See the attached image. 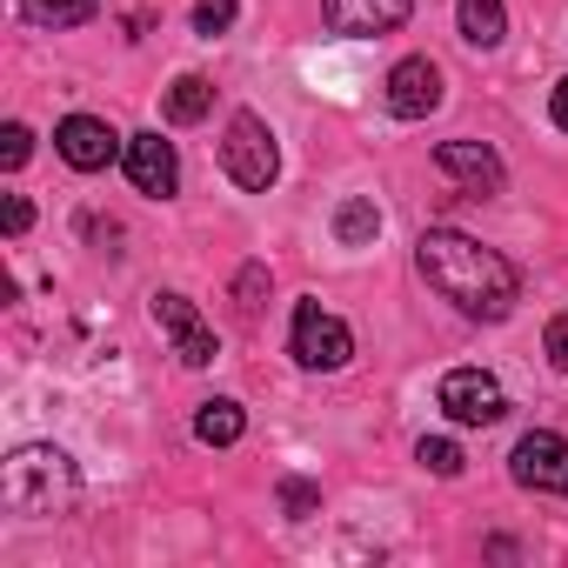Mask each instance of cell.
<instances>
[{
    "instance_id": "3",
    "label": "cell",
    "mask_w": 568,
    "mask_h": 568,
    "mask_svg": "<svg viewBox=\"0 0 568 568\" xmlns=\"http://www.w3.org/2000/svg\"><path fill=\"white\" fill-rule=\"evenodd\" d=\"M221 168H227V181L247 187V194H267V187H274L281 154H274V134H267L261 114H234V121H227V134H221Z\"/></svg>"
},
{
    "instance_id": "24",
    "label": "cell",
    "mask_w": 568,
    "mask_h": 568,
    "mask_svg": "<svg viewBox=\"0 0 568 568\" xmlns=\"http://www.w3.org/2000/svg\"><path fill=\"white\" fill-rule=\"evenodd\" d=\"M28 221H34V207L21 194H8V234H28Z\"/></svg>"
},
{
    "instance_id": "11",
    "label": "cell",
    "mask_w": 568,
    "mask_h": 568,
    "mask_svg": "<svg viewBox=\"0 0 568 568\" xmlns=\"http://www.w3.org/2000/svg\"><path fill=\"white\" fill-rule=\"evenodd\" d=\"M128 181H134L141 194L168 201V194L181 187V161H174V141H161V134H134V141H128Z\"/></svg>"
},
{
    "instance_id": "8",
    "label": "cell",
    "mask_w": 568,
    "mask_h": 568,
    "mask_svg": "<svg viewBox=\"0 0 568 568\" xmlns=\"http://www.w3.org/2000/svg\"><path fill=\"white\" fill-rule=\"evenodd\" d=\"M435 108H442V68L422 61V54L395 61V68H388V114H402V121H428Z\"/></svg>"
},
{
    "instance_id": "5",
    "label": "cell",
    "mask_w": 568,
    "mask_h": 568,
    "mask_svg": "<svg viewBox=\"0 0 568 568\" xmlns=\"http://www.w3.org/2000/svg\"><path fill=\"white\" fill-rule=\"evenodd\" d=\"M435 402H442V415L462 422V428H495V422L508 415V395H501V382H495L488 368H448L442 388H435Z\"/></svg>"
},
{
    "instance_id": "15",
    "label": "cell",
    "mask_w": 568,
    "mask_h": 568,
    "mask_svg": "<svg viewBox=\"0 0 568 568\" xmlns=\"http://www.w3.org/2000/svg\"><path fill=\"white\" fill-rule=\"evenodd\" d=\"M207 108H214V88H207L201 74H181V81L168 88V121H174V128H194Z\"/></svg>"
},
{
    "instance_id": "23",
    "label": "cell",
    "mask_w": 568,
    "mask_h": 568,
    "mask_svg": "<svg viewBox=\"0 0 568 568\" xmlns=\"http://www.w3.org/2000/svg\"><path fill=\"white\" fill-rule=\"evenodd\" d=\"M281 501H288V515H308V508H315L322 495H315L308 481H281Z\"/></svg>"
},
{
    "instance_id": "19",
    "label": "cell",
    "mask_w": 568,
    "mask_h": 568,
    "mask_svg": "<svg viewBox=\"0 0 568 568\" xmlns=\"http://www.w3.org/2000/svg\"><path fill=\"white\" fill-rule=\"evenodd\" d=\"M227 21H234V0H194V34H227Z\"/></svg>"
},
{
    "instance_id": "14",
    "label": "cell",
    "mask_w": 568,
    "mask_h": 568,
    "mask_svg": "<svg viewBox=\"0 0 568 568\" xmlns=\"http://www.w3.org/2000/svg\"><path fill=\"white\" fill-rule=\"evenodd\" d=\"M375 234H382V207H375V201L355 194V201L335 207V241H342V247H368Z\"/></svg>"
},
{
    "instance_id": "16",
    "label": "cell",
    "mask_w": 568,
    "mask_h": 568,
    "mask_svg": "<svg viewBox=\"0 0 568 568\" xmlns=\"http://www.w3.org/2000/svg\"><path fill=\"white\" fill-rule=\"evenodd\" d=\"M241 428H247V415H241L234 402H207V408L194 415V442H207V448H227V442H241Z\"/></svg>"
},
{
    "instance_id": "10",
    "label": "cell",
    "mask_w": 568,
    "mask_h": 568,
    "mask_svg": "<svg viewBox=\"0 0 568 568\" xmlns=\"http://www.w3.org/2000/svg\"><path fill=\"white\" fill-rule=\"evenodd\" d=\"M408 14H415V0H322V21H328L335 34H355V41L395 34Z\"/></svg>"
},
{
    "instance_id": "6",
    "label": "cell",
    "mask_w": 568,
    "mask_h": 568,
    "mask_svg": "<svg viewBox=\"0 0 568 568\" xmlns=\"http://www.w3.org/2000/svg\"><path fill=\"white\" fill-rule=\"evenodd\" d=\"M508 475L535 495H568V435H548V428L521 435L508 455Z\"/></svg>"
},
{
    "instance_id": "4",
    "label": "cell",
    "mask_w": 568,
    "mask_h": 568,
    "mask_svg": "<svg viewBox=\"0 0 568 568\" xmlns=\"http://www.w3.org/2000/svg\"><path fill=\"white\" fill-rule=\"evenodd\" d=\"M288 348H295V362H302V368L335 375V368H348L355 335H348V322H342V315H328L322 302H302V308H295V335H288Z\"/></svg>"
},
{
    "instance_id": "20",
    "label": "cell",
    "mask_w": 568,
    "mask_h": 568,
    "mask_svg": "<svg viewBox=\"0 0 568 568\" xmlns=\"http://www.w3.org/2000/svg\"><path fill=\"white\" fill-rule=\"evenodd\" d=\"M34 154V134L21 128V121H8V134H0V161H8V168H21Z\"/></svg>"
},
{
    "instance_id": "12",
    "label": "cell",
    "mask_w": 568,
    "mask_h": 568,
    "mask_svg": "<svg viewBox=\"0 0 568 568\" xmlns=\"http://www.w3.org/2000/svg\"><path fill=\"white\" fill-rule=\"evenodd\" d=\"M435 168L455 174L468 194H501V161H495V148H481V141H442V148H435Z\"/></svg>"
},
{
    "instance_id": "21",
    "label": "cell",
    "mask_w": 568,
    "mask_h": 568,
    "mask_svg": "<svg viewBox=\"0 0 568 568\" xmlns=\"http://www.w3.org/2000/svg\"><path fill=\"white\" fill-rule=\"evenodd\" d=\"M261 288H267V267H241V281H234V295H241V308H247V315L261 308Z\"/></svg>"
},
{
    "instance_id": "18",
    "label": "cell",
    "mask_w": 568,
    "mask_h": 568,
    "mask_svg": "<svg viewBox=\"0 0 568 568\" xmlns=\"http://www.w3.org/2000/svg\"><path fill=\"white\" fill-rule=\"evenodd\" d=\"M415 462H422L428 475H462V448H455V442H442V435H435V442H422V448H415Z\"/></svg>"
},
{
    "instance_id": "17",
    "label": "cell",
    "mask_w": 568,
    "mask_h": 568,
    "mask_svg": "<svg viewBox=\"0 0 568 568\" xmlns=\"http://www.w3.org/2000/svg\"><path fill=\"white\" fill-rule=\"evenodd\" d=\"M21 8H28V21H41V28H81V21L101 14V0H21Z\"/></svg>"
},
{
    "instance_id": "25",
    "label": "cell",
    "mask_w": 568,
    "mask_h": 568,
    "mask_svg": "<svg viewBox=\"0 0 568 568\" xmlns=\"http://www.w3.org/2000/svg\"><path fill=\"white\" fill-rule=\"evenodd\" d=\"M548 114H555V128L568 134V81H555V101H548Z\"/></svg>"
},
{
    "instance_id": "2",
    "label": "cell",
    "mask_w": 568,
    "mask_h": 568,
    "mask_svg": "<svg viewBox=\"0 0 568 568\" xmlns=\"http://www.w3.org/2000/svg\"><path fill=\"white\" fill-rule=\"evenodd\" d=\"M81 495V475L61 448L48 442H28L8 455V468H0V501H8V515H28V521H48V515H68Z\"/></svg>"
},
{
    "instance_id": "22",
    "label": "cell",
    "mask_w": 568,
    "mask_h": 568,
    "mask_svg": "<svg viewBox=\"0 0 568 568\" xmlns=\"http://www.w3.org/2000/svg\"><path fill=\"white\" fill-rule=\"evenodd\" d=\"M548 362L568 375V315H555V322H548Z\"/></svg>"
},
{
    "instance_id": "9",
    "label": "cell",
    "mask_w": 568,
    "mask_h": 568,
    "mask_svg": "<svg viewBox=\"0 0 568 568\" xmlns=\"http://www.w3.org/2000/svg\"><path fill=\"white\" fill-rule=\"evenodd\" d=\"M54 148H61V161H68V168L101 174V168L121 154V134H114L101 114H68V121L54 128Z\"/></svg>"
},
{
    "instance_id": "13",
    "label": "cell",
    "mask_w": 568,
    "mask_h": 568,
    "mask_svg": "<svg viewBox=\"0 0 568 568\" xmlns=\"http://www.w3.org/2000/svg\"><path fill=\"white\" fill-rule=\"evenodd\" d=\"M501 34H508L501 0H462V41L468 48H501Z\"/></svg>"
},
{
    "instance_id": "1",
    "label": "cell",
    "mask_w": 568,
    "mask_h": 568,
    "mask_svg": "<svg viewBox=\"0 0 568 568\" xmlns=\"http://www.w3.org/2000/svg\"><path fill=\"white\" fill-rule=\"evenodd\" d=\"M415 267H422V281L442 302H455L475 322H501L515 308V295H521V274L495 247H481V241H468L455 227H428L415 241Z\"/></svg>"
},
{
    "instance_id": "7",
    "label": "cell",
    "mask_w": 568,
    "mask_h": 568,
    "mask_svg": "<svg viewBox=\"0 0 568 568\" xmlns=\"http://www.w3.org/2000/svg\"><path fill=\"white\" fill-rule=\"evenodd\" d=\"M154 328L174 342V355L187 362V368H207L221 348H214V328L201 322V308L187 302V295H154Z\"/></svg>"
}]
</instances>
